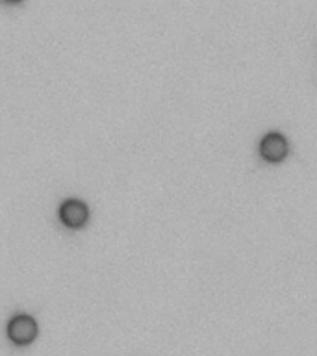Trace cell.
I'll return each instance as SVG.
<instances>
[{
  "label": "cell",
  "mask_w": 317,
  "mask_h": 356,
  "mask_svg": "<svg viewBox=\"0 0 317 356\" xmlns=\"http://www.w3.org/2000/svg\"><path fill=\"white\" fill-rule=\"evenodd\" d=\"M260 154L271 163L282 161L288 154V139L280 132H267L260 141Z\"/></svg>",
  "instance_id": "cell-3"
},
{
  "label": "cell",
  "mask_w": 317,
  "mask_h": 356,
  "mask_svg": "<svg viewBox=\"0 0 317 356\" xmlns=\"http://www.w3.org/2000/svg\"><path fill=\"white\" fill-rule=\"evenodd\" d=\"M8 336L17 345L32 343L38 336V323L28 314H17L8 323Z\"/></svg>",
  "instance_id": "cell-1"
},
{
  "label": "cell",
  "mask_w": 317,
  "mask_h": 356,
  "mask_svg": "<svg viewBox=\"0 0 317 356\" xmlns=\"http://www.w3.org/2000/svg\"><path fill=\"white\" fill-rule=\"evenodd\" d=\"M60 219L69 228H80L86 225L89 217L88 204L80 199H65L60 204Z\"/></svg>",
  "instance_id": "cell-2"
}]
</instances>
